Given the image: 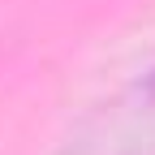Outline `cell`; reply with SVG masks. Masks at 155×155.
<instances>
[{
	"instance_id": "6da1fadb",
	"label": "cell",
	"mask_w": 155,
	"mask_h": 155,
	"mask_svg": "<svg viewBox=\"0 0 155 155\" xmlns=\"http://www.w3.org/2000/svg\"><path fill=\"white\" fill-rule=\"evenodd\" d=\"M134 112L142 116V125H155V65L147 69V78L138 82V99H134Z\"/></svg>"
}]
</instances>
